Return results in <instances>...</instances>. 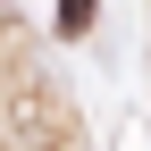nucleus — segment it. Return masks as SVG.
Instances as JSON below:
<instances>
[{
  "mask_svg": "<svg viewBox=\"0 0 151 151\" xmlns=\"http://www.w3.org/2000/svg\"><path fill=\"white\" fill-rule=\"evenodd\" d=\"M92 9H101V0H59V25H67V34H84V25H92Z\"/></svg>",
  "mask_w": 151,
  "mask_h": 151,
  "instance_id": "1",
  "label": "nucleus"
}]
</instances>
